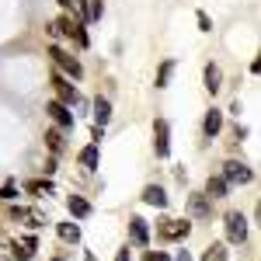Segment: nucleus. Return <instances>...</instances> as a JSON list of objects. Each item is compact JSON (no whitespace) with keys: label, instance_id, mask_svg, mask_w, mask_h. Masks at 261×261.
I'll return each mask as SVG.
<instances>
[{"label":"nucleus","instance_id":"1","mask_svg":"<svg viewBox=\"0 0 261 261\" xmlns=\"http://www.w3.org/2000/svg\"><path fill=\"white\" fill-rule=\"evenodd\" d=\"M53 91H56V101L70 105V108H73V105H81V94H77V87H73V84L66 81V77H63L60 70L53 73Z\"/></svg>","mask_w":261,"mask_h":261},{"label":"nucleus","instance_id":"2","mask_svg":"<svg viewBox=\"0 0 261 261\" xmlns=\"http://www.w3.org/2000/svg\"><path fill=\"white\" fill-rule=\"evenodd\" d=\"M223 178H226V185H247V181L254 178V171L241 161H226L223 164Z\"/></svg>","mask_w":261,"mask_h":261},{"label":"nucleus","instance_id":"3","mask_svg":"<svg viewBox=\"0 0 261 261\" xmlns=\"http://www.w3.org/2000/svg\"><path fill=\"white\" fill-rule=\"evenodd\" d=\"M53 32L56 35H73L81 45H87V32L81 28V21H73V18H56L53 21Z\"/></svg>","mask_w":261,"mask_h":261},{"label":"nucleus","instance_id":"4","mask_svg":"<svg viewBox=\"0 0 261 261\" xmlns=\"http://www.w3.org/2000/svg\"><path fill=\"white\" fill-rule=\"evenodd\" d=\"M226 237H230V244L247 241V220H244L241 213H226Z\"/></svg>","mask_w":261,"mask_h":261},{"label":"nucleus","instance_id":"5","mask_svg":"<svg viewBox=\"0 0 261 261\" xmlns=\"http://www.w3.org/2000/svg\"><path fill=\"white\" fill-rule=\"evenodd\" d=\"M161 237L164 241H181V237H188V230H192V223L188 220H161Z\"/></svg>","mask_w":261,"mask_h":261},{"label":"nucleus","instance_id":"6","mask_svg":"<svg viewBox=\"0 0 261 261\" xmlns=\"http://www.w3.org/2000/svg\"><path fill=\"white\" fill-rule=\"evenodd\" d=\"M49 56H53V63H56V66H60V70H66V73H70V77H73V81H77V77H81L84 70H81V63L73 60V56H70V53H63L60 45H53V49H49Z\"/></svg>","mask_w":261,"mask_h":261},{"label":"nucleus","instance_id":"7","mask_svg":"<svg viewBox=\"0 0 261 261\" xmlns=\"http://www.w3.org/2000/svg\"><path fill=\"white\" fill-rule=\"evenodd\" d=\"M45 112H49V119L56 122L60 129H73V112H70V105H63V101H49Z\"/></svg>","mask_w":261,"mask_h":261},{"label":"nucleus","instance_id":"8","mask_svg":"<svg viewBox=\"0 0 261 261\" xmlns=\"http://www.w3.org/2000/svg\"><path fill=\"white\" fill-rule=\"evenodd\" d=\"M167 136H171V125L164 119H157L153 122V150H157V157H167L171 153V140Z\"/></svg>","mask_w":261,"mask_h":261},{"label":"nucleus","instance_id":"9","mask_svg":"<svg viewBox=\"0 0 261 261\" xmlns=\"http://www.w3.org/2000/svg\"><path fill=\"white\" fill-rule=\"evenodd\" d=\"M209 195H205V192H195V195H192V199H188V213H192V216H195V220H209V216H213V205H209Z\"/></svg>","mask_w":261,"mask_h":261},{"label":"nucleus","instance_id":"10","mask_svg":"<svg viewBox=\"0 0 261 261\" xmlns=\"http://www.w3.org/2000/svg\"><path fill=\"white\" fill-rule=\"evenodd\" d=\"M129 237H133V244H136V247H146V241H150V230H146V220H140V216H133V220H129Z\"/></svg>","mask_w":261,"mask_h":261},{"label":"nucleus","instance_id":"11","mask_svg":"<svg viewBox=\"0 0 261 261\" xmlns=\"http://www.w3.org/2000/svg\"><path fill=\"white\" fill-rule=\"evenodd\" d=\"M220 129H223V112H220V108H209V115L202 119V133H205V136L213 140V136H216Z\"/></svg>","mask_w":261,"mask_h":261},{"label":"nucleus","instance_id":"12","mask_svg":"<svg viewBox=\"0 0 261 261\" xmlns=\"http://www.w3.org/2000/svg\"><path fill=\"white\" fill-rule=\"evenodd\" d=\"M143 202H146V205L164 209V205H167V192H164L161 185H146V188H143Z\"/></svg>","mask_w":261,"mask_h":261},{"label":"nucleus","instance_id":"13","mask_svg":"<svg viewBox=\"0 0 261 261\" xmlns=\"http://www.w3.org/2000/svg\"><path fill=\"white\" fill-rule=\"evenodd\" d=\"M202 77H205V91H209V94H216V91L223 87V73H220V66H216V63H209Z\"/></svg>","mask_w":261,"mask_h":261},{"label":"nucleus","instance_id":"14","mask_svg":"<svg viewBox=\"0 0 261 261\" xmlns=\"http://www.w3.org/2000/svg\"><path fill=\"white\" fill-rule=\"evenodd\" d=\"M226 188H230V185H226L223 174H216V178L205 181V195H209V199H223V195H226Z\"/></svg>","mask_w":261,"mask_h":261},{"label":"nucleus","instance_id":"15","mask_svg":"<svg viewBox=\"0 0 261 261\" xmlns=\"http://www.w3.org/2000/svg\"><path fill=\"white\" fill-rule=\"evenodd\" d=\"M66 209H70V213H73L77 220L91 216V202H87V199H81V195H70V199H66Z\"/></svg>","mask_w":261,"mask_h":261},{"label":"nucleus","instance_id":"16","mask_svg":"<svg viewBox=\"0 0 261 261\" xmlns=\"http://www.w3.org/2000/svg\"><path fill=\"white\" fill-rule=\"evenodd\" d=\"M108 119H112V105H108L105 98H98V101H94V122L105 129V125H108Z\"/></svg>","mask_w":261,"mask_h":261},{"label":"nucleus","instance_id":"17","mask_svg":"<svg viewBox=\"0 0 261 261\" xmlns=\"http://www.w3.org/2000/svg\"><path fill=\"white\" fill-rule=\"evenodd\" d=\"M56 230H60V237L66 244H77V241H81V226H77V223H60Z\"/></svg>","mask_w":261,"mask_h":261},{"label":"nucleus","instance_id":"18","mask_svg":"<svg viewBox=\"0 0 261 261\" xmlns=\"http://www.w3.org/2000/svg\"><path fill=\"white\" fill-rule=\"evenodd\" d=\"M81 164L87 167V171H94V167H98V146H94V143L81 150Z\"/></svg>","mask_w":261,"mask_h":261},{"label":"nucleus","instance_id":"19","mask_svg":"<svg viewBox=\"0 0 261 261\" xmlns=\"http://www.w3.org/2000/svg\"><path fill=\"white\" fill-rule=\"evenodd\" d=\"M202 261H230V258H226V247H223V244H209L205 254H202Z\"/></svg>","mask_w":261,"mask_h":261},{"label":"nucleus","instance_id":"20","mask_svg":"<svg viewBox=\"0 0 261 261\" xmlns=\"http://www.w3.org/2000/svg\"><path fill=\"white\" fill-rule=\"evenodd\" d=\"M14 220H24L28 226H42V223H45L39 213H32V209H14Z\"/></svg>","mask_w":261,"mask_h":261},{"label":"nucleus","instance_id":"21","mask_svg":"<svg viewBox=\"0 0 261 261\" xmlns=\"http://www.w3.org/2000/svg\"><path fill=\"white\" fill-rule=\"evenodd\" d=\"M171 73H174V60H164V63H161V70H157V87H167Z\"/></svg>","mask_w":261,"mask_h":261},{"label":"nucleus","instance_id":"22","mask_svg":"<svg viewBox=\"0 0 261 261\" xmlns=\"http://www.w3.org/2000/svg\"><path fill=\"white\" fill-rule=\"evenodd\" d=\"M32 195H53V181H28L24 185Z\"/></svg>","mask_w":261,"mask_h":261},{"label":"nucleus","instance_id":"23","mask_svg":"<svg viewBox=\"0 0 261 261\" xmlns=\"http://www.w3.org/2000/svg\"><path fill=\"white\" fill-rule=\"evenodd\" d=\"M101 11H105V4H101V0H87V21H98Z\"/></svg>","mask_w":261,"mask_h":261},{"label":"nucleus","instance_id":"24","mask_svg":"<svg viewBox=\"0 0 261 261\" xmlns=\"http://www.w3.org/2000/svg\"><path fill=\"white\" fill-rule=\"evenodd\" d=\"M45 143H49V150H56V153L63 150V136L56 133V129H49V133H45Z\"/></svg>","mask_w":261,"mask_h":261},{"label":"nucleus","instance_id":"25","mask_svg":"<svg viewBox=\"0 0 261 261\" xmlns=\"http://www.w3.org/2000/svg\"><path fill=\"white\" fill-rule=\"evenodd\" d=\"M199 28H202V32H209V28H213V21H209L205 11H199Z\"/></svg>","mask_w":261,"mask_h":261},{"label":"nucleus","instance_id":"26","mask_svg":"<svg viewBox=\"0 0 261 261\" xmlns=\"http://www.w3.org/2000/svg\"><path fill=\"white\" fill-rule=\"evenodd\" d=\"M14 192H18L14 185H4V188H0V199H14Z\"/></svg>","mask_w":261,"mask_h":261},{"label":"nucleus","instance_id":"27","mask_svg":"<svg viewBox=\"0 0 261 261\" xmlns=\"http://www.w3.org/2000/svg\"><path fill=\"white\" fill-rule=\"evenodd\" d=\"M146 261H171V258L161 254V251H146Z\"/></svg>","mask_w":261,"mask_h":261},{"label":"nucleus","instance_id":"28","mask_svg":"<svg viewBox=\"0 0 261 261\" xmlns=\"http://www.w3.org/2000/svg\"><path fill=\"white\" fill-rule=\"evenodd\" d=\"M115 261H129V247H122V251H119V258H115Z\"/></svg>","mask_w":261,"mask_h":261},{"label":"nucleus","instance_id":"29","mask_svg":"<svg viewBox=\"0 0 261 261\" xmlns=\"http://www.w3.org/2000/svg\"><path fill=\"white\" fill-rule=\"evenodd\" d=\"M174 261H192V254H188V251H181V254H178Z\"/></svg>","mask_w":261,"mask_h":261},{"label":"nucleus","instance_id":"30","mask_svg":"<svg viewBox=\"0 0 261 261\" xmlns=\"http://www.w3.org/2000/svg\"><path fill=\"white\" fill-rule=\"evenodd\" d=\"M60 4H63V7H73V0H60Z\"/></svg>","mask_w":261,"mask_h":261},{"label":"nucleus","instance_id":"31","mask_svg":"<svg viewBox=\"0 0 261 261\" xmlns=\"http://www.w3.org/2000/svg\"><path fill=\"white\" fill-rule=\"evenodd\" d=\"M56 261H60V258H56Z\"/></svg>","mask_w":261,"mask_h":261}]
</instances>
